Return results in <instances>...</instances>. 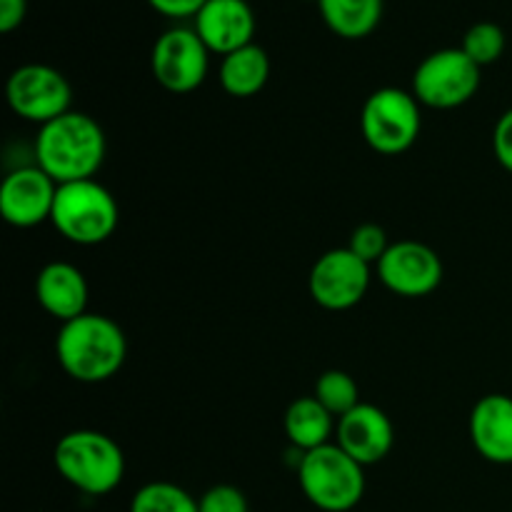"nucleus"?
Returning a JSON list of instances; mask_svg holds the SVG:
<instances>
[{
	"instance_id": "obj_1",
	"label": "nucleus",
	"mask_w": 512,
	"mask_h": 512,
	"mask_svg": "<svg viewBox=\"0 0 512 512\" xmlns=\"http://www.w3.org/2000/svg\"><path fill=\"white\" fill-rule=\"evenodd\" d=\"M105 160V133L98 120L68 110L40 125L35 138V165L58 185L95 178Z\"/></svg>"
},
{
	"instance_id": "obj_2",
	"label": "nucleus",
	"mask_w": 512,
	"mask_h": 512,
	"mask_svg": "<svg viewBox=\"0 0 512 512\" xmlns=\"http://www.w3.org/2000/svg\"><path fill=\"white\" fill-rule=\"evenodd\" d=\"M55 358L78 383H105L123 368L128 358V340L115 320L85 313L60 325Z\"/></svg>"
},
{
	"instance_id": "obj_3",
	"label": "nucleus",
	"mask_w": 512,
	"mask_h": 512,
	"mask_svg": "<svg viewBox=\"0 0 512 512\" xmlns=\"http://www.w3.org/2000/svg\"><path fill=\"white\" fill-rule=\"evenodd\" d=\"M55 470L85 495H108L123 483L125 455L113 438L98 430L63 435L53 453Z\"/></svg>"
},
{
	"instance_id": "obj_4",
	"label": "nucleus",
	"mask_w": 512,
	"mask_h": 512,
	"mask_svg": "<svg viewBox=\"0 0 512 512\" xmlns=\"http://www.w3.org/2000/svg\"><path fill=\"white\" fill-rule=\"evenodd\" d=\"M118 220L113 193L95 178L58 185L50 223L68 243L83 248L105 243L118 228Z\"/></svg>"
},
{
	"instance_id": "obj_5",
	"label": "nucleus",
	"mask_w": 512,
	"mask_h": 512,
	"mask_svg": "<svg viewBox=\"0 0 512 512\" xmlns=\"http://www.w3.org/2000/svg\"><path fill=\"white\" fill-rule=\"evenodd\" d=\"M298 480L305 498L325 512L353 510L365 495V468L338 443L300 455Z\"/></svg>"
},
{
	"instance_id": "obj_6",
	"label": "nucleus",
	"mask_w": 512,
	"mask_h": 512,
	"mask_svg": "<svg viewBox=\"0 0 512 512\" xmlns=\"http://www.w3.org/2000/svg\"><path fill=\"white\" fill-rule=\"evenodd\" d=\"M423 118L413 93L400 88H380L365 100L360 130L375 153L400 155L418 140Z\"/></svg>"
},
{
	"instance_id": "obj_7",
	"label": "nucleus",
	"mask_w": 512,
	"mask_h": 512,
	"mask_svg": "<svg viewBox=\"0 0 512 512\" xmlns=\"http://www.w3.org/2000/svg\"><path fill=\"white\" fill-rule=\"evenodd\" d=\"M480 70L463 48L435 50L415 68L413 95L435 110L460 108L478 93Z\"/></svg>"
},
{
	"instance_id": "obj_8",
	"label": "nucleus",
	"mask_w": 512,
	"mask_h": 512,
	"mask_svg": "<svg viewBox=\"0 0 512 512\" xmlns=\"http://www.w3.org/2000/svg\"><path fill=\"white\" fill-rule=\"evenodd\" d=\"M5 95H8V105L15 115L38 125L65 115L73 103L68 78L60 70L43 63H28L15 68L5 85Z\"/></svg>"
},
{
	"instance_id": "obj_9",
	"label": "nucleus",
	"mask_w": 512,
	"mask_h": 512,
	"mask_svg": "<svg viewBox=\"0 0 512 512\" xmlns=\"http://www.w3.org/2000/svg\"><path fill=\"white\" fill-rule=\"evenodd\" d=\"M210 50L195 28H170L158 35L150 53V70L168 93H193L208 78Z\"/></svg>"
},
{
	"instance_id": "obj_10",
	"label": "nucleus",
	"mask_w": 512,
	"mask_h": 512,
	"mask_svg": "<svg viewBox=\"0 0 512 512\" xmlns=\"http://www.w3.org/2000/svg\"><path fill=\"white\" fill-rule=\"evenodd\" d=\"M310 298L325 310H350L370 288V265L350 248H335L315 260L308 278Z\"/></svg>"
},
{
	"instance_id": "obj_11",
	"label": "nucleus",
	"mask_w": 512,
	"mask_h": 512,
	"mask_svg": "<svg viewBox=\"0 0 512 512\" xmlns=\"http://www.w3.org/2000/svg\"><path fill=\"white\" fill-rule=\"evenodd\" d=\"M375 268L385 288L400 298H425L443 283V260L430 245L418 240L390 243Z\"/></svg>"
},
{
	"instance_id": "obj_12",
	"label": "nucleus",
	"mask_w": 512,
	"mask_h": 512,
	"mask_svg": "<svg viewBox=\"0 0 512 512\" xmlns=\"http://www.w3.org/2000/svg\"><path fill=\"white\" fill-rule=\"evenodd\" d=\"M58 183L38 165L15 168L0 185V213L13 228H35L53 215Z\"/></svg>"
},
{
	"instance_id": "obj_13",
	"label": "nucleus",
	"mask_w": 512,
	"mask_h": 512,
	"mask_svg": "<svg viewBox=\"0 0 512 512\" xmlns=\"http://www.w3.org/2000/svg\"><path fill=\"white\" fill-rule=\"evenodd\" d=\"M393 423L378 405L360 403L338 420L335 443L363 468L380 463L393 450Z\"/></svg>"
},
{
	"instance_id": "obj_14",
	"label": "nucleus",
	"mask_w": 512,
	"mask_h": 512,
	"mask_svg": "<svg viewBox=\"0 0 512 512\" xmlns=\"http://www.w3.org/2000/svg\"><path fill=\"white\" fill-rule=\"evenodd\" d=\"M193 20L195 33L210 53L223 58L253 43L255 15L248 0H208Z\"/></svg>"
},
{
	"instance_id": "obj_15",
	"label": "nucleus",
	"mask_w": 512,
	"mask_h": 512,
	"mask_svg": "<svg viewBox=\"0 0 512 512\" xmlns=\"http://www.w3.org/2000/svg\"><path fill=\"white\" fill-rule=\"evenodd\" d=\"M35 298L50 318L63 325L88 313V280L75 265L48 263L35 278Z\"/></svg>"
},
{
	"instance_id": "obj_16",
	"label": "nucleus",
	"mask_w": 512,
	"mask_h": 512,
	"mask_svg": "<svg viewBox=\"0 0 512 512\" xmlns=\"http://www.w3.org/2000/svg\"><path fill=\"white\" fill-rule=\"evenodd\" d=\"M470 440L488 463L512 465V398L485 395L470 413Z\"/></svg>"
},
{
	"instance_id": "obj_17",
	"label": "nucleus",
	"mask_w": 512,
	"mask_h": 512,
	"mask_svg": "<svg viewBox=\"0 0 512 512\" xmlns=\"http://www.w3.org/2000/svg\"><path fill=\"white\" fill-rule=\"evenodd\" d=\"M335 428H338V420L313 395L293 400L285 410V435H288L290 445L300 453H310V450L330 445Z\"/></svg>"
},
{
	"instance_id": "obj_18",
	"label": "nucleus",
	"mask_w": 512,
	"mask_h": 512,
	"mask_svg": "<svg viewBox=\"0 0 512 512\" xmlns=\"http://www.w3.org/2000/svg\"><path fill=\"white\" fill-rule=\"evenodd\" d=\"M270 78V58L260 45L250 43L225 55L220 63V85L233 98H253Z\"/></svg>"
},
{
	"instance_id": "obj_19",
	"label": "nucleus",
	"mask_w": 512,
	"mask_h": 512,
	"mask_svg": "<svg viewBox=\"0 0 512 512\" xmlns=\"http://www.w3.org/2000/svg\"><path fill=\"white\" fill-rule=\"evenodd\" d=\"M320 15L338 38H368L383 18V0H320Z\"/></svg>"
},
{
	"instance_id": "obj_20",
	"label": "nucleus",
	"mask_w": 512,
	"mask_h": 512,
	"mask_svg": "<svg viewBox=\"0 0 512 512\" xmlns=\"http://www.w3.org/2000/svg\"><path fill=\"white\" fill-rule=\"evenodd\" d=\"M313 398L333 415L335 420H340L343 415H348L350 410L358 408L363 400H360V388L355 383L353 375H348L345 370H325L318 380H315Z\"/></svg>"
},
{
	"instance_id": "obj_21",
	"label": "nucleus",
	"mask_w": 512,
	"mask_h": 512,
	"mask_svg": "<svg viewBox=\"0 0 512 512\" xmlns=\"http://www.w3.org/2000/svg\"><path fill=\"white\" fill-rule=\"evenodd\" d=\"M130 512H200L198 500L175 483H148L133 495Z\"/></svg>"
},
{
	"instance_id": "obj_22",
	"label": "nucleus",
	"mask_w": 512,
	"mask_h": 512,
	"mask_svg": "<svg viewBox=\"0 0 512 512\" xmlns=\"http://www.w3.org/2000/svg\"><path fill=\"white\" fill-rule=\"evenodd\" d=\"M463 53L473 60L478 68H485V65H493L495 60L503 58L505 53V33L498 23H490V20H483V23L470 25L468 33L463 35Z\"/></svg>"
},
{
	"instance_id": "obj_23",
	"label": "nucleus",
	"mask_w": 512,
	"mask_h": 512,
	"mask_svg": "<svg viewBox=\"0 0 512 512\" xmlns=\"http://www.w3.org/2000/svg\"><path fill=\"white\" fill-rule=\"evenodd\" d=\"M348 248L353 250L360 260H365L368 265H378L380 258H383L390 248L388 233H385L380 225L363 223L353 230Z\"/></svg>"
},
{
	"instance_id": "obj_24",
	"label": "nucleus",
	"mask_w": 512,
	"mask_h": 512,
	"mask_svg": "<svg viewBox=\"0 0 512 512\" xmlns=\"http://www.w3.org/2000/svg\"><path fill=\"white\" fill-rule=\"evenodd\" d=\"M200 512H248V498L233 485H215L198 500Z\"/></svg>"
},
{
	"instance_id": "obj_25",
	"label": "nucleus",
	"mask_w": 512,
	"mask_h": 512,
	"mask_svg": "<svg viewBox=\"0 0 512 512\" xmlns=\"http://www.w3.org/2000/svg\"><path fill=\"white\" fill-rule=\"evenodd\" d=\"M493 153L498 163L512 173V108L500 115L493 130Z\"/></svg>"
},
{
	"instance_id": "obj_26",
	"label": "nucleus",
	"mask_w": 512,
	"mask_h": 512,
	"mask_svg": "<svg viewBox=\"0 0 512 512\" xmlns=\"http://www.w3.org/2000/svg\"><path fill=\"white\" fill-rule=\"evenodd\" d=\"M208 0H148L155 13L165 18H195Z\"/></svg>"
},
{
	"instance_id": "obj_27",
	"label": "nucleus",
	"mask_w": 512,
	"mask_h": 512,
	"mask_svg": "<svg viewBox=\"0 0 512 512\" xmlns=\"http://www.w3.org/2000/svg\"><path fill=\"white\" fill-rule=\"evenodd\" d=\"M28 13V0H0V30L13 33Z\"/></svg>"
},
{
	"instance_id": "obj_28",
	"label": "nucleus",
	"mask_w": 512,
	"mask_h": 512,
	"mask_svg": "<svg viewBox=\"0 0 512 512\" xmlns=\"http://www.w3.org/2000/svg\"><path fill=\"white\" fill-rule=\"evenodd\" d=\"M310 3H320V0H310Z\"/></svg>"
}]
</instances>
